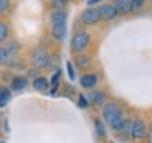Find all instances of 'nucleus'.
<instances>
[{
  "instance_id": "6",
  "label": "nucleus",
  "mask_w": 152,
  "mask_h": 143,
  "mask_svg": "<svg viewBox=\"0 0 152 143\" xmlns=\"http://www.w3.org/2000/svg\"><path fill=\"white\" fill-rule=\"evenodd\" d=\"M100 20V14H99L97 9H86V10L82 13V21L85 24H96Z\"/></svg>"
},
{
  "instance_id": "15",
  "label": "nucleus",
  "mask_w": 152,
  "mask_h": 143,
  "mask_svg": "<svg viewBox=\"0 0 152 143\" xmlns=\"http://www.w3.org/2000/svg\"><path fill=\"white\" fill-rule=\"evenodd\" d=\"M92 102L93 105H96V106H102V105L104 104V94L103 92H100V91H96V92H93L92 94Z\"/></svg>"
},
{
  "instance_id": "19",
  "label": "nucleus",
  "mask_w": 152,
  "mask_h": 143,
  "mask_svg": "<svg viewBox=\"0 0 152 143\" xmlns=\"http://www.w3.org/2000/svg\"><path fill=\"white\" fill-rule=\"evenodd\" d=\"M77 104H79V106H80L82 109H85V108H87L89 106V101H87L86 98H85V95H79V98H77Z\"/></svg>"
},
{
  "instance_id": "7",
  "label": "nucleus",
  "mask_w": 152,
  "mask_h": 143,
  "mask_svg": "<svg viewBox=\"0 0 152 143\" xmlns=\"http://www.w3.org/2000/svg\"><path fill=\"white\" fill-rule=\"evenodd\" d=\"M114 7L117 13H121V14H127L132 10V6H131L130 0H115L114 1Z\"/></svg>"
},
{
  "instance_id": "4",
  "label": "nucleus",
  "mask_w": 152,
  "mask_h": 143,
  "mask_svg": "<svg viewBox=\"0 0 152 143\" xmlns=\"http://www.w3.org/2000/svg\"><path fill=\"white\" fill-rule=\"evenodd\" d=\"M99 10V14H100V19H103L106 21H110V20H114L117 17V10L114 4H102L100 7L97 9Z\"/></svg>"
},
{
  "instance_id": "3",
  "label": "nucleus",
  "mask_w": 152,
  "mask_h": 143,
  "mask_svg": "<svg viewBox=\"0 0 152 143\" xmlns=\"http://www.w3.org/2000/svg\"><path fill=\"white\" fill-rule=\"evenodd\" d=\"M130 136L135 140H141L147 136V123L141 119H137V121L132 122L131 125V132Z\"/></svg>"
},
{
  "instance_id": "14",
  "label": "nucleus",
  "mask_w": 152,
  "mask_h": 143,
  "mask_svg": "<svg viewBox=\"0 0 152 143\" xmlns=\"http://www.w3.org/2000/svg\"><path fill=\"white\" fill-rule=\"evenodd\" d=\"M90 58L87 57V55H77L76 57V65L79 67V68H82V70H86V68H89L90 67Z\"/></svg>"
},
{
  "instance_id": "17",
  "label": "nucleus",
  "mask_w": 152,
  "mask_h": 143,
  "mask_svg": "<svg viewBox=\"0 0 152 143\" xmlns=\"http://www.w3.org/2000/svg\"><path fill=\"white\" fill-rule=\"evenodd\" d=\"M7 61H9V53H7V50L0 47V65H4Z\"/></svg>"
},
{
  "instance_id": "11",
  "label": "nucleus",
  "mask_w": 152,
  "mask_h": 143,
  "mask_svg": "<svg viewBox=\"0 0 152 143\" xmlns=\"http://www.w3.org/2000/svg\"><path fill=\"white\" fill-rule=\"evenodd\" d=\"M48 85H49L48 79L44 77H38L33 81V87L35 91H45V89L48 88Z\"/></svg>"
},
{
  "instance_id": "1",
  "label": "nucleus",
  "mask_w": 152,
  "mask_h": 143,
  "mask_svg": "<svg viewBox=\"0 0 152 143\" xmlns=\"http://www.w3.org/2000/svg\"><path fill=\"white\" fill-rule=\"evenodd\" d=\"M103 118L113 130H115V132L123 130V126H124L125 122L124 115H123V112L120 110V108L114 102H110L103 108Z\"/></svg>"
},
{
  "instance_id": "24",
  "label": "nucleus",
  "mask_w": 152,
  "mask_h": 143,
  "mask_svg": "<svg viewBox=\"0 0 152 143\" xmlns=\"http://www.w3.org/2000/svg\"><path fill=\"white\" fill-rule=\"evenodd\" d=\"M147 142H148V143H152V129H149V132H148Z\"/></svg>"
},
{
  "instance_id": "27",
  "label": "nucleus",
  "mask_w": 152,
  "mask_h": 143,
  "mask_svg": "<svg viewBox=\"0 0 152 143\" xmlns=\"http://www.w3.org/2000/svg\"><path fill=\"white\" fill-rule=\"evenodd\" d=\"M130 1H131V0H130Z\"/></svg>"
},
{
  "instance_id": "23",
  "label": "nucleus",
  "mask_w": 152,
  "mask_h": 143,
  "mask_svg": "<svg viewBox=\"0 0 152 143\" xmlns=\"http://www.w3.org/2000/svg\"><path fill=\"white\" fill-rule=\"evenodd\" d=\"M102 0H87V6H94L97 4V3H100Z\"/></svg>"
},
{
  "instance_id": "13",
  "label": "nucleus",
  "mask_w": 152,
  "mask_h": 143,
  "mask_svg": "<svg viewBox=\"0 0 152 143\" xmlns=\"http://www.w3.org/2000/svg\"><path fill=\"white\" fill-rule=\"evenodd\" d=\"M11 98V94L9 88H4V87H1L0 88V108H4L6 105L9 104V101Z\"/></svg>"
},
{
  "instance_id": "9",
  "label": "nucleus",
  "mask_w": 152,
  "mask_h": 143,
  "mask_svg": "<svg viewBox=\"0 0 152 143\" xmlns=\"http://www.w3.org/2000/svg\"><path fill=\"white\" fill-rule=\"evenodd\" d=\"M51 23L52 26H58V24H65L66 23V11L64 10H56L51 14Z\"/></svg>"
},
{
  "instance_id": "12",
  "label": "nucleus",
  "mask_w": 152,
  "mask_h": 143,
  "mask_svg": "<svg viewBox=\"0 0 152 143\" xmlns=\"http://www.w3.org/2000/svg\"><path fill=\"white\" fill-rule=\"evenodd\" d=\"M27 79L24 77H16L13 81H11V88L14 89V91H21L27 87Z\"/></svg>"
},
{
  "instance_id": "5",
  "label": "nucleus",
  "mask_w": 152,
  "mask_h": 143,
  "mask_svg": "<svg viewBox=\"0 0 152 143\" xmlns=\"http://www.w3.org/2000/svg\"><path fill=\"white\" fill-rule=\"evenodd\" d=\"M33 62L37 68H45L49 64V57L44 50H37L33 54Z\"/></svg>"
},
{
  "instance_id": "18",
  "label": "nucleus",
  "mask_w": 152,
  "mask_h": 143,
  "mask_svg": "<svg viewBox=\"0 0 152 143\" xmlns=\"http://www.w3.org/2000/svg\"><path fill=\"white\" fill-rule=\"evenodd\" d=\"M7 34H9V31H7V26H6L4 23L0 21V43L7 39Z\"/></svg>"
},
{
  "instance_id": "2",
  "label": "nucleus",
  "mask_w": 152,
  "mask_h": 143,
  "mask_svg": "<svg viewBox=\"0 0 152 143\" xmlns=\"http://www.w3.org/2000/svg\"><path fill=\"white\" fill-rule=\"evenodd\" d=\"M90 41V36L87 33H77L72 39V43H71V48L73 53H80L83 50L86 48V45L89 44Z\"/></svg>"
},
{
  "instance_id": "10",
  "label": "nucleus",
  "mask_w": 152,
  "mask_h": 143,
  "mask_svg": "<svg viewBox=\"0 0 152 143\" xmlns=\"http://www.w3.org/2000/svg\"><path fill=\"white\" fill-rule=\"evenodd\" d=\"M51 34H52V37H54L55 40L61 41V40L65 37V34H66V26H65V24L52 26V28H51Z\"/></svg>"
},
{
  "instance_id": "26",
  "label": "nucleus",
  "mask_w": 152,
  "mask_h": 143,
  "mask_svg": "<svg viewBox=\"0 0 152 143\" xmlns=\"http://www.w3.org/2000/svg\"><path fill=\"white\" fill-rule=\"evenodd\" d=\"M111 143H114V142H111Z\"/></svg>"
},
{
  "instance_id": "20",
  "label": "nucleus",
  "mask_w": 152,
  "mask_h": 143,
  "mask_svg": "<svg viewBox=\"0 0 152 143\" xmlns=\"http://www.w3.org/2000/svg\"><path fill=\"white\" fill-rule=\"evenodd\" d=\"M145 3V0H131V6H132V10H137V9H141Z\"/></svg>"
},
{
  "instance_id": "22",
  "label": "nucleus",
  "mask_w": 152,
  "mask_h": 143,
  "mask_svg": "<svg viewBox=\"0 0 152 143\" xmlns=\"http://www.w3.org/2000/svg\"><path fill=\"white\" fill-rule=\"evenodd\" d=\"M66 68H68V75H69V78L73 81V79L76 78V75H75V70H73V67H72L71 62H68V64H66Z\"/></svg>"
},
{
  "instance_id": "25",
  "label": "nucleus",
  "mask_w": 152,
  "mask_h": 143,
  "mask_svg": "<svg viewBox=\"0 0 152 143\" xmlns=\"http://www.w3.org/2000/svg\"><path fill=\"white\" fill-rule=\"evenodd\" d=\"M61 1H62V3H66V1H69V0H61Z\"/></svg>"
},
{
  "instance_id": "8",
  "label": "nucleus",
  "mask_w": 152,
  "mask_h": 143,
  "mask_svg": "<svg viewBox=\"0 0 152 143\" xmlns=\"http://www.w3.org/2000/svg\"><path fill=\"white\" fill-rule=\"evenodd\" d=\"M96 84H97V77L94 74H86L80 78V85L83 88H93Z\"/></svg>"
},
{
  "instance_id": "16",
  "label": "nucleus",
  "mask_w": 152,
  "mask_h": 143,
  "mask_svg": "<svg viewBox=\"0 0 152 143\" xmlns=\"http://www.w3.org/2000/svg\"><path fill=\"white\" fill-rule=\"evenodd\" d=\"M94 126H96V132H97L99 136H100V138H104V136H106V129H104L103 122L100 121V119H96Z\"/></svg>"
},
{
  "instance_id": "21",
  "label": "nucleus",
  "mask_w": 152,
  "mask_h": 143,
  "mask_svg": "<svg viewBox=\"0 0 152 143\" xmlns=\"http://www.w3.org/2000/svg\"><path fill=\"white\" fill-rule=\"evenodd\" d=\"M10 6V0H0V13H4Z\"/></svg>"
}]
</instances>
